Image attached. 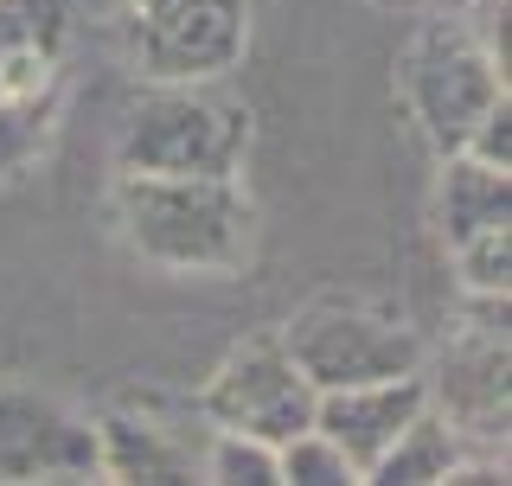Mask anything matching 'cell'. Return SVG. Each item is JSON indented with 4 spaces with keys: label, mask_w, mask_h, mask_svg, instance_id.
I'll use <instances>...</instances> for the list:
<instances>
[{
    "label": "cell",
    "mask_w": 512,
    "mask_h": 486,
    "mask_svg": "<svg viewBox=\"0 0 512 486\" xmlns=\"http://www.w3.org/2000/svg\"><path fill=\"white\" fill-rule=\"evenodd\" d=\"M288 359L314 391H346V384H378L423 371V339H416L397 314L365 301H314L288 320L282 333Z\"/></svg>",
    "instance_id": "4"
},
{
    "label": "cell",
    "mask_w": 512,
    "mask_h": 486,
    "mask_svg": "<svg viewBox=\"0 0 512 486\" xmlns=\"http://www.w3.org/2000/svg\"><path fill=\"white\" fill-rule=\"evenodd\" d=\"M416 410H429V384H423V371H404V378L320 391L314 397V429L327 435V442L359 467V480H365V474H372V461L397 442V429H404Z\"/></svg>",
    "instance_id": "8"
},
{
    "label": "cell",
    "mask_w": 512,
    "mask_h": 486,
    "mask_svg": "<svg viewBox=\"0 0 512 486\" xmlns=\"http://www.w3.org/2000/svg\"><path fill=\"white\" fill-rule=\"evenodd\" d=\"M276 480H295V486H352V480H359V467H352L320 429H301V435H288V442L276 448Z\"/></svg>",
    "instance_id": "17"
},
{
    "label": "cell",
    "mask_w": 512,
    "mask_h": 486,
    "mask_svg": "<svg viewBox=\"0 0 512 486\" xmlns=\"http://www.w3.org/2000/svg\"><path fill=\"white\" fill-rule=\"evenodd\" d=\"M314 397L320 391L301 378V365L288 359L282 339H250V346H237L212 371V384L199 397V416L212 429L256 435V442L282 448L288 435L314 429Z\"/></svg>",
    "instance_id": "6"
},
{
    "label": "cell",
    "mask_w": 512,
    "mask_h": 486,
    "mask_svg": "<svg viewBox=\"0 0 512 486\" xmlns=\"http://www.w3.org/2000/svg\"><path fill=\"white\" fill-rule=\"evenodd\" d=\"M64 39H71V0H0V52L26 45L58 58Z\"/></svg>",
    "instance_id": "15"
},
{
    "label": "cell",
    "mask_w": 512,
    "mask_h": 486,
    "mask_svg": "<svg viewBox=\"0 0 512 486\" xmlns=\"http://www.w3.org/2000/svg\"><path fill=\"white\" fill-rule=\"evenodd\" d=\"M429 384V410H442L461 435L500 442L506 435V327H474L461 346L442 352Z\"/></svg>",
    "instance_id": "10"
},
{
    "label": "cell",
    "mask_w": 512,
    "mask_h": 486,
    "mask_svg": "<svg viewBox=\"0 0 512 486\" xmlns=\"http://www.w3.org/2000/svg\"><path fill=\"white\" fill-rule=\"evenodd\" d=\"M436 218L442 237L461 243L487 224H506V167H487L468 148L442 154V186H436Z\"/></svg>",
    "instance_id": "12"
},
{
    "label": "cell",
    "mask_w": 512,
    "mask_h": 486,
    "mask_svg": "<svg viewBox=\"0 0 512 486\" xmlns=\"http://www.w3.org/2000/svg\"><path fill=\"white\" fill-rule=\"evenodd\" d=\"M397 77H404L410 116L423 122V135L436 141V154H455L461 141L474 135V122L506 96L500 58H493L487 39H480L474 26H461V20L416 26Z\"/></svg>",
    "instance_id": "3"
},
{
    "label": "cell",
    "mask_w": 512,
    "mask_h": 486,
    "mask_svg": "<svg viewBox=\"0 0 512 486\" xmlns=\"http://www.w3.org/2000/svg\"><path fill=\"white\" fill-rule=\"evenodd\" d=\"M250 148V109L212 84H154L128 109L116 160L122 173H199L237 180Z\"/></svg>",
    "instance_id": "2"
},
{
    "label": "cell",
    "mask_w": 512,
    "mask_h": 486,
    "mask_svg": "<svg viewBox=\"0 0 512 486\" xmlns=\"http://www.w3.org/2000/svg\"><path fill=\"white\" fill-rule=\"evenodd\" d=\"M52 128H58V90L0 96V180H20L52 148Z\"/></svg>",
    "instance_id": "13"
},
{
    "label": "cell",
    "mask_w": 512,
    "mask_h": 486,
    "mask_svg": "<svg viewBox=\"0 0 512 486\" xmlns=\"http://www.w3.org/2000/svg\"><path fill=\"white\" fill-rule=\"evenodd\" d=\"M205 435L173 423V416H154L148 403L141 410H103L96 416V455H103V480H148V486H173V480H199V455Z\"/></svg>",
    "instance_id": "9"
},
{
    "label": "cell",
    "mask_w": 512,
    "mask_h": 486,
    "mask_svg": "<svg viewBox=\"0 0 512 486\" xmlns=\"http://www.w3.org/2000/svg\"><path fill=\"white\" fill-rule=\"evenodd\" d=\"M448 250H455V269H461V282H468V295L506 301V288H512V237H506V224H487V231L448 243Z\"/></svg>",
    "instance_id": "16"
},
{
    "label": "cell",
    "mask_w": 512,
    "mask_h": 486,
    "mask_svg": "<svg viewBox=\"0 0 512 486\" xmlns=\"http://www.w3.org/2000/svg\"><path fill=\"white\" fill-rule=\"evenodd\" d=\"M199 474L218 486H276V448L256 442V435L212 429L205 435V455H199Z\"/></svg>",
    "instance_id": "14"
},
{
    "label": "cell",
    "mask_w": 512,
    "mask_h": 486,
    "mask_svg": "<svg viewBox=\"0 0 512 486\" xmlns=\"http://www.w3.org/2000/svg\"><path fill=\"white\" fill-rule=\"evenodd\" d=\"M116 224L135 256L180 275H224L256 243V205L244 186L199 173H122Z\"/></svg>",
    "instance_id": "1"
},
{
    "label": "cell",
    "mask_w": 512,
    "mask_h": 486,
    "mask_svg": "<svg viewBox=\"0 0 512 486\" xmlns=\"http://www.w3.org/2000/svg\"><path fill=\"white\" fill-rule=\"evenodd\" d=\"M250 45L244 0H128V58L154 84H212Z\"/></svg>",
    "instance_id": "5"
},
{
    "label": "cell",
    "mask_w": 512,
    "mask_h": 486,
    "mask_svg": "<svg viewBox=\"0 0 512 486\" xmlns=\"http://www.w3.org/2000/svg\"><path fill=\"white\" fill-rule=\"evenodd\" d=\"M0 480H103L96 416L0 384Z\"/></svg>",
    "instance_id": "7"
},
{
    "label": "cell",
    "mask_w": 512,
    "mask_h": 486,
    "mask_svg": "<svg viewBox=\"0 0 512 486\" xmlns=\"http://www.w3.org/2000/svg\"><path fill=\"white\" fill-rule=\"evenodd\" d=\"M461 148H468L474 160H487V167H512V103L506 96L474 122V135L461 141Z\"/></svg>",
    "instance_id": "18"
},
{
    "label": "cell",
    "mask_w": 512,
    "mask_h": 486,
    "mask_svg": "<svg viewBox=\"0 0 512 486\" xmlns=\"http://www.w3.org/2000/svg\"><path fill=\"white\" fill-rule=\"evenodd\" d=\"M461 467V429L448 423L442 410H416L397 442L372 461L365 480H384V486H448V474Z\"/></svg>",
    "instance_id": "11"
}]
</instances>
